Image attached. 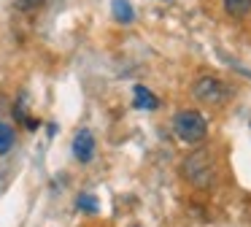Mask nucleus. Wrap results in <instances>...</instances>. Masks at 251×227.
I'll return each mask as SVG.
<instances>
[{
    "mask_svg": "<svg viewBox=\"0 0 251 227\" xmlns=\"http://www.w3.org/2000/svg\"><path fill=\"white\" fill-rule=\"evenodd\" d=\"M41 0H19V5H25V8H33V5H38Z\"/></svg>",
    "mask_w": 251,
    "mask_h": 227,
    "instance_id": "nucleus-10",
    "label": "nucleus"
},
{
    "mask_svg": "<svg viewBox=\"0 0 251 227\" xmlns=\"http://www.w3.org/2000/svg\"><path fill=\"white\" fill-rule=\"evenodd\" d=\"M184 176L189 178L195 187H211L216 178V165L208 151H195L184 160Z\"/></svg>",
    "mask_w": 251,
    "mask_h": 227,
    "instance_id": "nucleus-2",
    "label": "nucleus"
},
{
    "mask_svg": "<svg viewBox=\"0 0 251 227\" xmlns=\"http://www.w3.org/2000/svg\"><path fill=\"white\" fill-rule=\"evenodd\" d=\"M111 8H114V16L119 22H132V5L127 3V0H114V3H111Z\"/></svg>",
    "mask_w": 251,
    "mask_h": 227,
    "instance_id": "nucleus-7",
    "label": "nucleus"
},
{
    "mask_svg": "<svg viewBox=\"0 0 251 227\" xmlns=\"http://www.w3.org/2000/svg\"><path fill=\"white\" fill-rule=\"evenodd\" d=\"M224 11L229 16H246L251 11V0H224Z\"/></svg>",
    "mask_w": 251,
    "mask_h": 227,
    "instance_id": "nucleus-6",
    "label": "nucleus"
},
{
    "mask_svg": "<svg viewBox=\"0 0 251 227\" xmlns=\"http://www.w3.org/2000/svg\"><path fill=\"white\" fill-rule=\"evenodd\" d=\"M73 154L78 157V162H89L95 154V135L92 130H78L73 138Z\"/></svg>",
    "mask_w": 251,
    "mask_h": 227,
    "instance_id": "nucleus-4",
    "label": "nucleus"
},
{
    "mask_svg": "<svg viewBox=\"0 0 251 227\" xmlns=\"http://www.w3.org/2000/svg\"><path fill=\"white\" fill-rule=\"evenodd\" d=\"M192 92H195V97L200 103H211V106H219V103H224V97H227V86H224L216 76H200V79L195 81V86H192Z\"/></svg>",
    "mask_w": 251,
    "mask_h": 227,
    "instance_id": "nucleus-3",
    "label": "nucleus"
},
{
    "mask_svg": "<svg viewBox=\"0 0 251 227\" xmlns=\"http://www.w3.org/2000/svg\"><path fill=\"white\" fill-rule=\"evenodd\" d=\"M11 146H14V130L6 122H0V154H6Z\"/></svg>",
    "mask_w": 251,
    "mask_h": 227,
    "instance_id": "nucleus-8",
    "label": "nucleus"
},
{
    "mask_svg": "<svg viewBox=\"0 0 251 227\" xmlns=\"http://www.w3.org/2000/svg\"><path fill=\"white\" fill-rule=\"evenodd\" d=\"M135 106L138 108H146V111H154V108L159 106V100L154 97V92H149L146 86H135Z\"/></svg>",
    "mask_w": 251,
    "mask_h": 227,
    "instance_id": "nucleus-5",
    "label": "nucleus"
},
{
    "mask_svg": "<svg viewBox=\"0 0 251 227\" xmlns=\"http://www.w3.org/2000/svg\"><path fill=\"white\" fill-rule=\"evenodd\" d=\"M173 130L178 135V141L189 146H200L208 135V122L202 119L200 111H178L173 119Z\"/></svg>",
    "mask_w": 251,
    "mask_h": 227,
    "instance_id": "nucleus-1",
    "label": "nucleus"
},
{
    "mask_svg": "<svg viewBox=\"0 0 251 227\" xmlns=\"http://www.w3.org/2000/svg\"><path fill=\"white\" fill-rule=\"evenodd\" d=\"M76 205L81 211H87V214H95V211H98V198H95V195H78Z\"/></svg>",
    "mask_w": 251,
    "mask_h": 227,
    "instance_id": "nucleus-9",
    "label": "nucleus"
}]
</instances>
